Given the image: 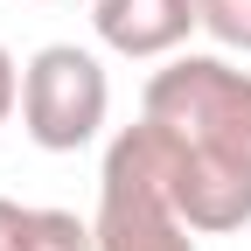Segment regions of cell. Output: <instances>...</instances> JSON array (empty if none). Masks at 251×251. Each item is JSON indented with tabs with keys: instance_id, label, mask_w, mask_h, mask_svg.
<instances>
[{
	"instance_id": "cell-2",
	"label": "cell",
	"mask_w": 251,
	"mask_h": 251,
	"mask_svg": "<svg viewBox=\"0 0 251 251\" xmlns=\"http://www.w3.org/2000/svg\"><path fill=\"white\" fill-rule=\"evenodd\" d=\"M98 251H196V230L181 224V209L161 181V161H153L147 126H126L105 147L98 168Z\"/></svg>"
},
{
	"instance_id": "cell-7",
	"label": "cell",
	"mask_w": 251,
	"mask_h": 251,
	"mask_svg": "<svg viewBox=\"0 0 251 251\" xmlns=\"http://www.w3.org/2000/svg\"><path fill=\"white\" fill-rule=\"evenodd\" d=\"M21 230H28V209L14 196H0V251H21Z\"/></svg>"
},
{
	"instance_id": "cell-9",
	"label": "cell",
	"mask_w": 251,
	"mask_h": 251,
	"mask_svg": "<svg viewBox=\"0 0 251 251\" xmlns=\"http://www.w3.org/2000/svg\"><path fill=\"white\" fill-rule=\"evenodd\" d=\"M91 7H98V0H91Z\"/></svg>"
},
{
	"instance_id": "cell-3",
	"label": "cell",
	"mask_w": 251,
	"mask_h": 251,
	"mask_svg": "<svg viewBox=\"0 0 251 251\" xmlns=\"http://www.w3.org/2000/svg\"><path fill=\"white\" fill-rule=\"evenodd\" d=\"M112 112V77L105 63L77 42H49L21 63V126L42 153H77L98 140Z\"/></svg>"
},
{
	"instance_id": "cell-4",
	"label": "cell",
	"mask_w": 251,
	"mask_h": 251,
	"mask_svg": "<svg viewBox=\"0 0 251 251\" xmlns=\"http://www.w3.org/2000/svg\"><path fill=\"white\" fill-rule=\"evenodd\" d=\"M91 28L112 56H175L202 28V7L196 0H98Z\"/></svg>"
},
{
	"instance_id": "cell-1",
	"label": "cell",
	"mask_w": 251,
	"mask_h": 251,
	"mask_svg": "<svg viewBox=\"0 0 251 251\" xmlns=\"http://www.w3.org/2000/svg\"><path fill=\"white\" fill-rule=\"evenodd\" d=\"M140 119L168 126L181 147L209 153V161L251 168V70H237L230 56H175L168 70L147 77Z\"/></svg>"
},
{
	"instance_id": "cell-6",
	"label": "cell",
	"mask_w": 251,
	"mask_h": 251,
	"mask_svg": "<svg viewBox=\"0 0 251 251\" xmlns=\"http://www.w3.org/2000/svg\"><path fill=\"white\" fill-rule=\"evenodd\" d=\"M202 7V28L216 49H244L251 56V0H196Z\"/></svg>"
},
{
	"instance_id": "cell-5",
	"label": "cell",
	"mask_w": 251,
	"mask_h": 251,
	"mask_svg": "<svg viewBox=\"0 0 251 251\" xmlns=\"http://www.w3.org/2000/svg\"><path fill=\"white\" fill-rule=\"evenodd\" d=\"M21 251H98V230H91L77 209H28Z\"/></svg>"
},
{
	"instance_id": "cell-8",
	"label": "cell",
	"mask_w": 251,
	"mask_h": 251,
	"mask_svg": "<svg viewBox=\"0 0 251 251\" xmlns=\"http://www.w3.org/2000/svg\"><path fill=\"white\" fill-rule=\"evenodd\" d=\"M14 105H21V70H14V56L0 49V126L14 119Z\"/></svg>"
}]
</instances>
